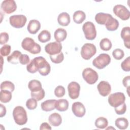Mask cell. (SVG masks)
I'll return each instance as SVG.
<instances>
[{"label": "cell", "instance_id": "1", "mask_svg": "<svg viewBox=\"0 0 130 130\" xmlns=\"http://www.w3.org/2000/svg\"><path fill=\"white\" fill-rule=\"evenodd\" d=\"M48 62L43 56H38L32 59L26 66L27 71L34 74L40 69L44 68Z\"/></svg>", "mask_w": 130, "mask_h": 130}, {"label": "cell", "instance_id": "2", "mask_svg": "<svg viewBox=\"0 0 130 130\" xmlns=\"http://www.w3.org/2000/svg\"><path fill=\"white\" fill-rule=\"evenodd\" d=\"M13 117L16 124L19 125L25 124L27 121V113L22 106H16L13 111Z\"/></svg>", "mask_w": 130, "mask_h": 130}, {"label": "cell", "instance_id": "3", "mask_svg": "<svg viewBox=\"0 0 130 130\" xmlns=\"http://www.w3.org/2000/svg\"><path fill=\"white\" fill-rule=\"evenodd\" d=\"M21 46L23 49L33 54H38L41 51V47L40 45L35 43L32 38L28 37H26L22 40Z\"/></svg>", "mask_w": 130, "mask_h": 130}, {"label": "cell", "instance_id": "4", "mask_svg": "<svg viewBox=\"0 0 130 130\" xmlns=\"http://www.w3.org/2000/svg\"><path fill=\"white\" fill-rule=\"evenodd\" d=\"M111 62V57L106 53L100 54L92 61V64L98 69L101 70L107 66Z\"/></svg>", "mask_w": 130, "mask_h": 130}, {"label": "cell", "instance_id": "5", "mask_svg": "<svg viewBox=\"0 0 130 130\" xmlns=\"http://www.w3.org/2000/svg\"><path fill=\"white\" fill-rule=\"evenodd\" d=\"M82 30L85 38L88 40H94L96 36V30L94 24L90 21H87L82 26Z\"/></svg>", "mask_w": 130, "mask_h": 130}, {"label": "cell", "instance_id": "6", "mask_svg": "<svg viewBox=\"0 0 130 130\" xmlns=\"http://www.w3.org/2000/svg\"><path fill=\"white\" fill-rule=\"evenodd\" d=\"M96 52L95 46L92 43H85L81 47V55L85 60H89Z\"/></svg>", "mask_w": 130, "mask_h": 130}, {"label": "cell", "instance_id": "7", "mask_svg": "<svg viewBox=\"0 0 130 130\" xmlns=\"http://www.w3.org/2000/svg\"><path fill=\"white\" fill-rule=\"evenodd\" d=\"M125 100V96L123 93L117 92L110 94L108 99L109 105L113 107H116L124 103Z\"/></svg>", "mask_w": 130, "mask_h": 130}, {"label": "cell", "instance_id": "8", "mask_svg": "<svg viewBox=\"0 0 130 130\" xmlns=\"http://www.w3.org/2000/svg\"><path fill=\"white\" fill-rule=\"evenodd\" d=\"M82 77L84 80L90 85L95 83L99 79V76L96 72L90 68L84 69L82 72Z\"/></svg>", "mask_w": 130, "mask_h": 130}, {"label": "cell", "instance_id": "9", "mask_svg": "<svg viewBox=\"0 0 130 130\" xmlns=\"http://www.w3.org/2000/svg\"><path fill=\"white\" fill-rule=\"evenodd\" d=\"M9 21L10 24L13 27L20 28L25 25L27 18L23 15H14L10 17Z\"/></svg>", "mask_w": 130, "mask_h": 130}, {"label": "cell", "instance_id": "10", "mask_svg": "<svg viewBox=\"0 0 130 130\" xmlns=\"http://www.w3.org/2000/svg\"><path fill=\"white\" fill-rule=\"evenodd\" d=\"M113 11L115 15L122 20H127L129 18L130 12L123 5H115L113 9Z\"/></svg>", "mask_w": 130, "mask_h": 130}, {"label": "cell", "instance_id": "11", "mask_svg": "<svg viewBox=\"0 0 130 130\" xmlns=\"http://www.w3.org/2000/svg\"><path fill=\"white\" fill-rule=\"evenodd\" d=\"M62 45L57 42H51L45 46L46 52L50 55H53L59 53L61 52Z\"/></svg>", "mask_w": 130, "mask_h": 130}, {"label": "cell", "instance_id": "12", "mask_svg": "<svg viewBox=\"0 0 130 130\" xmlns=\"http://www.w3.org/2000/svg\"><path fill=\"white\" fill-rule=\"evenodd\" d=\"M69 97L73 100L77 99L80 94V86L76 82H71L68 86Z\"/></svg>", "mask_w": 130, "mask_h": 130}, {"label": "cell", "instance_id": "13", "mask_svg": "<svg viewBox=\"0 0 130 130\" xmlns=\"http://www.w3.org/2000/svg\"><path fill=\"white\" fill-rule=\"evenodd\" d=\"M1 9L4 12L9 14L16 11L17 5L14 0H6L2 3Z\"/></svg>", "mask_w": 130, "mask_h": 130}, {"label": "cell", "instance_id": "14", "mask_svg": "<svg viewBox=\"0 0 130 130\" xmlns=\"http://www.w3.org/2000/svg\"><path fill=\"white\" fill-rule=\"evenodd\" d=\"M72 110L73 114L78 117H82L86 112L84 105L79 102H75L72 104Z\"/></svg>", "mask_w": 130, "mask_h": 130}, {"label": "cell", "instance_id": "15", "mask_svg": "<svg viewBox=\"0 0 130 130\" xmlns=\"http://www.w3.org/2000/svg\"><path fill=\"white\" fill-rule=\"evenodd\" d=\"M97 88L99 93L103 96L108 95L111 91V87L109 83L107 81H102L97 86Z\"/></svg>", "mask_w": 130, "mask_h": 130}, {"label": "cell", "instance_id": "16", "mask_svg": "<svg viewBox=\"0 0 130 130\" xmlns=\"http://www.w3.org/2000/svg\"><path fill=\"white\" fill-rule=\"evenodd\" d=\"M121 38L123 40L124 44L127 49L130 48V27L129 26L124 27L120 34Z\"/></svg>", "mask_w": 130, "mask_h": 130}, {"label": "cell", "instance_id": "17", "mask_svg": "<svg viewBox=\"0 0 130 130\" xmlns=\"http://www.w3.org/2000/svg\"><path fill=\"white\" fill-rule=\"evenodd\" d=\"M41 28V24L40 22L36 19L30 20L27 29L28 31L31 34H36Z\"/></svg>", "mask_w": 130, "mask_h": 130}, {"label": "cell", "instance_id": "18", "mask_svg": "<svg viewBox=\"0 0 130 130\" xmlns=\"http://www.w3.org/2000/svg\"><path fill=\"white\" fill-rule=\"evenodd\" d=\"M105 25L108 30L115 31L119 27V22L111 15L107 20Z\"/></svg>", "mask_w": 130, "mask_h": 130}, {"label": "cell", "instance_id": "19", "mask_svg": "<svg viewBox=\"0 0 130 130\" xmlns=\"http://www.w3.org/2000/svg\"><path fill=\"white\" fill-rule=\"evenodd\" d=\"M56 100H48L41 103V107L43 111L46 112L51 111L55 109V105L56 102Z\"/></svg>", "mask_w": 130, "mask_h": 130}, {"label": "cell", "instance_id": "20", "mask_svg": "<svg viewBox=\"0 0 130 130\" xmlns=\"http://www.w3.org/2000/svg\"><path fill=\"white\" fill-rule=\"evenodd\" d=\"M48 121L50 124L53 126H58L62 122V118L59 114L53 113L50 115L48 118Z\"/></svg>", "mask_w": 130, "mask_h": 130}, {"label": "cell", "instance_id": "21", "mask_svg": "<svg viewBox=\"0 0 130 130\" xmlns=\"http://www.w3.org/2000/svg\"><path fill=\"white\" fill-rule=\"evenodd\" d=\"M67 31L62 28H58L55 30L54 33V37L56 42L60 43L63 41L67 38Z\"/></svg>", "mask_w": 130, "mask_h": 130}, {"label": "cell", "instance_id": "22", "mask_svg": "<svg viewBox=\"0 0 130 130\" xmlns=\"http://www.w3.org/2000/svg\"><path fill=\"white\" fill-rule=\"evenodd\" d=\"M57 21L58 24L61 26H68L71 21L69 14L67 12H62L60 13L57 18Z\"/></svg>", "mask_w": 130, "mask_h": 130}, {"label": "cell", "instance_id": "23", "mask_svg": "<svg viewBox=\"0 0 130 130\" xmlns=\"http://www.w3.org/2000/svg\"><path fill=\"white\" fill-rule=\"evenodd\" d=\"M111 14L104 13H99L95 15V20L97 23L100 25H105Z\"/></svg>", "mask_w": 130, "mask_h": 130}, {"label": "cell", "instance_id": "24", "mask_svg": "<svg viewBox=\"0 0 130 130\" xmlns=\"http://www.w3.org/2000/svg\"><path fill=\"white\" fill-rule=\"evenodd\" d=\"M28 87L31 92H37L42 89V84L39 80L34 79L30 80L28 84Z\"/></svg>", "mask_w": 130, "mask_h": 130}, {"label": "cell", "instance_id": "25", "mask_svg": "<svg viewBox=\"0 0 130 130\" xmlns=\"http://www.w3.org/2000/svg\"><path fill=\"white\" fill-rule=\"evenodd\" d=\"M69 108V102L66 99H59L56 101L55 109L60 112L66 111Z\"/></svg>", "mask_w": 130, "mask_h": 130}, {"label": "cell", "instance_id": "26", "mask_svg": "<svg viewBox=\"0 0 130 130\" xmlns=\"http://www.w3.org/2000/svg\"><path fill=\"white\" fill-rule=\"evenodd\" d=\"M21 54V52L18 50L14 51L10 55L7 57L8 62L14 64H18L19 62V58Z\"/></svg>", "mask_w": 130, "mask_h": 130}, {"label": "cell", "instance_id": "27", "mask_svg": "<svg viewBox=\"0 0 130 130\" xmlns=\"http://www.w3.org/2000/svg\"><path fill=\"white\" fill-rule=\"evenodd\" d=\"M74 21L77 24L82 23L86 18L85 13L81 10H78L74 12L73 16Z\"/></svg>", "mask_w": 130, "mask_h": 130}, {"label": "cell", "instance_id": "28", "mask_svg": "<svg viewBox=\"0 0 130 130\" xmlns=\"http://www.w3.org/2000/svg\"><path fill=\"white\" fill-rule=\"evenodd\" d=\"M115 124L120 129H125L128 126V121L124 117H119L115 120Z\"/></svg>", "mask_w": 130, "mask_h": 130}, {"label": "cell", "instance_id": "29", "mask_svg": "<svg viewBox=\"0 0 130 130\" xmlns=\"http://www.w3.org/2000/svg\"><path fill=\"white\" fill-rule=\"evenodd\" d=\"M12 92L7 90H1L0 92V101L3 103L9 102L12 97Z\"/></svg>", "mask_w": 130, "mask_h": 130}, {"label": "cell", "instance_id": "30", "mask_svg": "<svg viewBox=\"0 0 130 130\" xmlns=\"http://www.w3.org/2000/svg\"><path fill=\"white\" fill-rule=\"evenodd\" d=\"M38 39L40 42L46 43L51 39L50 32L47 30H43L39 34Z\"/></svg>", "mask_w": 130, "mask_h": 130}, {"label": "cell", "instance_id": "31", "mask_svg": "<svg viewBox=\"0 0 130 130\" xmlns=\"http://www.w3.org/2000/svg\"><path fill=\"white\" fill-rule=\"evenodd\" d=\"M94 124L97 128L104 129L108 126V121L106 118L104 117H100L95 120Z\"/></svg>", "mask_w": 130, "mask_h": 130}, {"label": "cell", "instance_id": "32", "mask_svg": "<svg viewBox=\"0 0 130 130\" xmlns=\"http://www.w3.org/2000/svg\"><path fill=\"white\" fill-rule=\"evenodd\" d=\"M112 43L108 38H104L102 39L100 42V46L102 50L104 51H109L112 47Z\"/></svg>", "mask_w": 130, "mask_h": 130}, {"label": "cell", "instance_id": "33", "mask_svg": "<svg viewBox=\"0 0 130 130\" xmlns=\"http://www.w3.org/2000/svg\"><path fill=\"white\" fill-rule=\"evenodd\" d=\"M1 90H7L11 92H13L15 89L14 84L11 81H5L3 82L1 84Z\"/></svg>", "mask_w": 130, "mask_h": 130}, {"label": "cell", "instance_id": "34", "mask_svg": "<svg viewBox=\"0 0 130 130\" xmlns=\"http://www.w3.org/2000/svg\"><path fill=\"white\" fill-rule=\"evenodd\" d=\"M50 58L51 61L54 63H60L64 59V55L62 52L58 54L50 55Z\"/></svg>", "mask_w": 130, "mask_h": 130}, {"label": "cell", "instance_id": "35", "mask_svg": "<svg viewBox=\"0 0 130 130\" xmlns=\"http://www.w3.org/2000/svg\"><path fill=\"white\" fill-rule=\"evenodd\" d=\"M31 96L32 98L36 99L37 101L42 100L45 95V92L42 88L41 90L37 92H31Z\"/></svg>", "mask_w": 130, "mask_h": 130}, {"label": "cell", "instance_id": "36", "mask_svg": "<svg viewBox=\"0 0 130 130\" xmlns=\"http://www.w3.org/2000/svg\"><path fill=\"white\" fill-rule=\"evenodd\" d=\"M112 55L115 59L120 60L124 57V53L122 50L119 48H117L113 51Z\"/></svg>", "mask_w": 130, "mask_h": 130}, {"label": "cell", "instance_id": "37", "mask_svg": "<svg viewBox=\"0 0 130 130\" xmlns=\"http://www.w3.org/2000/svg\"><path fill=\"white\" fill-rule=\"evenodd\" d=\"M26 106L29 110H34L37 107V101L34 98L29 99L26 102Z\"/></svg>", "mask_w": 130, "mask_h": 130}, {"label": "cell", "instance_id": "38", "mask_svg": "<svg viewBox=\"0 0 130 130\" xmlns=\"http://www.w3.org/2000/svg\"><path fill=\"white\" fill-rule=\"evenodd\" d=\"M66 90L62 86H57L54 90V94L57 98H61L65 94Z\"/></svg>", "mask_w": 130, "mask_h": 130}, {"label": "cell", "instance_id": "39", "mask_svg": "<svg viewBox=\"0 0 130 130\" xmlns=\"http://www.w3.org/2000/svg\"><path fill=\"white\" fill-rule=\"evenodd\" d=\"M121 68L125 72L130 71V57L128 56L121 63Z\"/></svg>", "mask_w": 130, "mask_h": 130}, {"label": "cell", "instance_id": "40", "mask_svg": "<svg viewBox=\"0 0 130 130\" xmlns=\"http://www.w3.org/2000/svg\"><path fill=\"white\" fill-rule=\"evenodd\" d=\"M11 50V46L8 45V44H5L3 46H2L0 49V53L2 56H8Z\"/></svg>", "mask_w": 130, "mask_h": 130}, {"label": "cell", "instance_id": "41", "mask_svg": "<svg viewBox=\"0 0 130 130\" xmlns=\"http://www.w3.org/2000/svg\"><path fill=\"white\" fill-rule=\"evenodd\" d=\"M126 111V106L125 103L122 104L121 105L115 107V111L116 113L118 115L124 114Z\"/></svg>", "mask_w": 130, "mask_h": 130}, {"label": "cell", "instance_id": "42", "mask_svg": "<svg viewBox=\"0 0 130 130\" xmlns=\"http://www.w3.org/2000/svg\"><path fill=\"white\" fill-rule=\"evenodd\" d=\"M50 71H51V67H50L49 63H48L47 64L44 68H43L42 69L39 70L38 71L41 75L45 76L48 75L50 73Z\"/></svg>", "mask_w": 130, "mask_h": 130}, {"label": "cell", "instance_id": "43", "mask_svg": "<svg viewBox=\"0 0 130 130\" xmlns=\"http://www.w3.org/2000/svg\"><path fill=\"white\" fill-rule=\"evenodd\" d=\"M9 35L6 32H1L0 34V44L4 45L6 44L9 40Z\"/></svg>", "mask_w": 130, "mask_h": 130}, {"label": "cell", "instance_id": "44", "mask_svg": "<svg viewBox=\"0 0 130 130\" xmlns=\"http://www.w3.org/2000/svg\"><path fill=\"white\" fill-rule=\"evenodd\" d=\"M30 62V59L29 56L27 54H21L19 58V63L21 64L25 65L28 64Z\"/></svg>", "mask_w": 130, "mask_h": 130}, {"label": "cell", "instance_id": "45", "mask_svg": "<svg viewBox=\"0 0 130 130\" xmlns=\"http://www.w3.org/2000/svg\"><path fill=\"white\" fill-rule=\"evenodd\" d=\"M129 81H130V76H129L125 77L123 79V80H122L123 85L125 87L127 88V90L129 89Z\"/></svg>", "mask_w": 130, "mask_h": 130}, {"label": "cell", "instance_id": "46", "mask_svg": "<svg viewBox=\"0 0 130 130\" xmlns=\"http://www.w3.org/2000/svg\"><path fill=\"white\" fill-rule=\"evenodd\" d=\"M51 127L50 126V125L47 123V122H43L42 123L40 127V130L43 129H51Z\"/></svg>", "mask_w": 130, "mask_h": 130}, {"label": "cell", "instance_id": "47", "mask_svg": "<svg viewBox=\"0 0 130 130\" xmlns=\"http://www.w3.org/2000/svg\"><path fill=\"white\" fill-rule=\"evenodd\" d=\"M1 107V111H0V117H3L5 116L6 113V107L2 104H0Z\"/></svg>", "mask_w": 130, "mask_h": 130}]
</instances>
